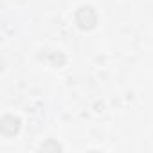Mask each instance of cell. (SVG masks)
I'll use <instances>...</instances> for the list:
<instances>
[{"label":"cell","instance_id":"1","mask_svg":"<svg viewBox=\"0 0 153 153\" xmlns=\"http://www.w3.org/2000/svg\"><path fill=\"white\" fill-rule=\"evenodd\" d=\"M76 22H78V25H79L81 29L88 31V29L96 27V24H97V15H96V11H94L90 6H83V7H79L78 13H76Z\"/></svg>","mask_w":153,"mask_h":153}]
</instances>
